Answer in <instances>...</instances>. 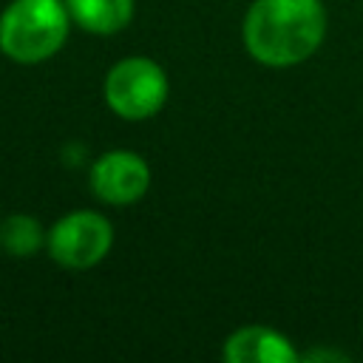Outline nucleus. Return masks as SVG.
Returning a JSON list of instances; mask_svg holds the SVG:
<instances>
[{
  "instance_id": "8",
  "label": "nucleus",
  "mask_w": 363,
  "mask_h": 363,
  "mask_svg": "<svg viewBox=\"0 0 363 363\" xmlns=\"http://www.w3.org/2000/svg\"><path fill=\"white\" fill-rule=\"evenodd\" d=\"M43 244V230L31 216H9L0 224V247L9 255H34Z\"/></svg>"
},
{
  "instance_id": "5",
  "label": "nucleus",
  "mask_w": 363,
  "mask_h": 363,
  "mask_svg": "<svg viewBox=\"0 0 363 363\" xmlns=\"http://www.w3.org/2000/svg\"><path fill=\"white\" fill-rule=\"evenodd\" d=\"M147 184H150V170L145 159L130 150H111L99 156L91 167L94 196L113 207L139 201L147 193Z\"/></svg>"
},
{
  "instance_id": "6",
  "label": "nucleus",
  "mask_w": 363,
  "mask_h": 363,
  "mask_svg": "<svg viewBox=\"0 0 363 363\" xmlns=\"http://www.w3.org/2000/svg\"><path fill=\"white\" fill-rule=\"evenodd\" d=\"M224 357L230 363H295L298 352L275 329L244 326L227 337Z\"/></svg>"
},
{
  "instance_id": "3",
  "label": "nucleus",
  "mask_w": 363,
  "mask_h": 363,
  "mask_svg": "<svg viewBox=\"0 0 363 363\" xmlns=\"http://www.w3.org/2000/svg\"><path fill=\"white\" fill-rule=\"evenodd\" d=\"M105 102L122 119H147L167 102V77L147 57L119 60L105 77Z\"/></svg>"
},
{
  "instance_id": "4",
  "label": "nucleus",
  "mask_w": 363,
  "mask_h": 363,
  "mask_svg": "<svg viewBox=\"0 0 363 363\" xmlns=\"http://www.w3.org/2000/svg\"><path fill=\"white\" fill-rule=\"evenodd\" d=\"M113 244V230L105 216L94 210H77L62 216L45 235L51 258L68 269H88L99 264Z\"/></svg>"
},
{
  "instance_id": "2",
  "label": "nucleus",
  "mask_w": 363,
  "mask_h": 363,
  "mask_svg": "<svg viewBox=\"0 0 363 363\" xmlns=\"http://www.w3.org/2000/svg\"><path fill=\"white\" fill-rule=\"evenodd\" d=\"M68 20L60 0H14L0 17V51L14 62H43L62 48Z\"/></svg>"
},
{
  "instance_id": "7",
  "label": "nucleus",
  "mask_w": 363,
  "mask_h": 363,
  "mask_svg": "<svg viewBox=\"0 0 363 363\" xmlns=\"http://www.w3.org/2000/svg\"><path fill=\"white\" fill-rule=\"evenodd\" d=\"M68 14L91 34L122 31L133 17V0H65Z\"/></svg>"
},
{
  "instance_id": "1",
  "label": "nucleus",
  "mask_w": 363,
  "mask_h": 363,
  "mask_svg": "<svg viewBox=\"0 0 363 363\" xmlns=\"http://www.w3.org/2000/svg\"><path fill=\"white\" fill-rule=\"evenodd\" d=\"M326 34V11L320 0H252L244 17L247 51L269 65H298L318 51Z\"/></svg>"
}]
</instances>
